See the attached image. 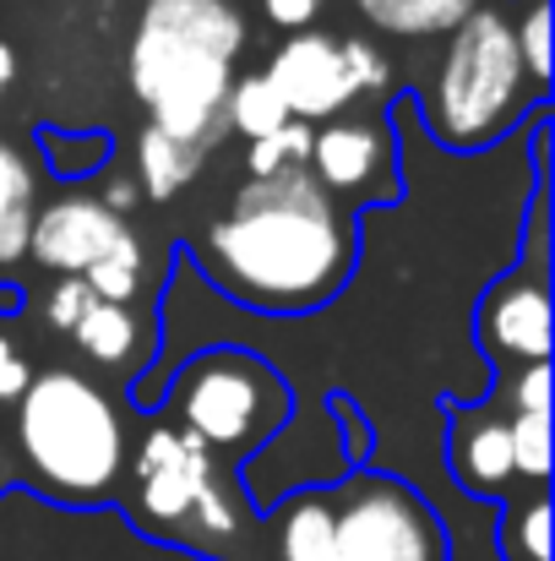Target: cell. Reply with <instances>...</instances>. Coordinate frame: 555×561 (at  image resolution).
<instances>
[{
    "label": "cell",
    "instance_id": "ac0fdd59",
    "mask_svg": "<svg viewBox=\"0 0 555 561\" xmlns=\"http://www.w3.org/2000/svg\"><path fill=\"white\" fill-rule=\"evenodd\" d=\"M284 121H289V110L278 104V93L267 88V77H262V71L234 77L229 104H223V126H229V131H240L245 142H262V137H273Z\"/></svg>",
    "mask_w": 555,
    "mask_h": 561
},
{
    "label": "cell",
    "instance_id": "e0dca14e",
    "mask_svg": "<svg viewBox=\"0 0 555 561\" xmlns=\"http://www.w3.org/2000/svg\"><path fill=\"white\" fill-rule=\"evenodd\" d=\"M38 153H44V164H49L55 181H88V175H99V170L109 164L115 142H109L104 131H60V126H44V131H38Z\"/></svg>",
    "mask_w": 555,
    "mask_h": 561
},
{
    "label": "cell",
    "instance_id": "1f68e13d",
    "mask_svg": "<svg viewBox=\"0 0 555 561\" xmlns=\"http://www.w3.org/2000/svg\"><path fill=\"white\" fill-rule=\"evenodd\" d=\"M16 306H22V295H16V289H11V284H0V317H11V311H16Z\"/></svg>",
    "mask_w": 555,
    "mask_h": 561
},
{
    "label": "cell",
    "instance_id": "44dd1931",
    "mask_svg": "<svg viewBox=\"0 0 555 561\" xmlns=\"http://www.w3.org/2000/svg\"><path fill=\"white\" fill-rule=\"evenodd\" d=\"M507 447H512V474L529 491L551 485V414H512L507 420Z\"/></svg>",
    "mask_w": 555,
    "mask_h": 561
},
{
    "label": "cell",
    "instance_id": "f1b7e54d",
    "mask_svg": "<svg viewBox=\"0 0 555 561\" xmlns=\"http://www.w3.org/2000/svg\"><path fill=\"white\" fill-rule=\"evenodd\" d=\"M278 170H289V164H284L278 137H262V142H251V148H245V175H251V181H267V175H278Z\"/></svg>",
    "mask_w": 555,
    "mask_h": 561
},
{
    "label": "cell",
    "instance_id": "cb8c5ba5",
    "mask_svg": "<svg viewBox=\"0 0 555 561\" xmlns=\"http://www.w3.org/2000/svg\"><path fill=\"white\" fill-rule=\"evenodd\" d=\"M16 207H33V164L11 142H0V218Z\"/></svg>",
    "mask_w": 555,
    "mask_h": 561
},
{
    "label": "cell",
    "instance_id": "6da1fadb",
    "mask_svg": "<svg viewBox=\"0 0 555 561\" xmlns=\"http://www.w3.org/2000/svg\"><path fill=\"white\" fill-rule=\"evenodd\" d=\"M185 256L234 306L294 322L333 306L360 273V213L327 196L311 170H278L234 191Z\"/></svg>",
    "mask_w": 555,
    "mask_h": 561
},
{
    "label": "cell",
    "instance_id": "8fae6325",
    "mask_svg": "<svg viewBox=\"0 0 555 561\" xmlns=\"http://www.w3.org/2000/svg\"><path fill=\"white\" fill-rule=\"evenodd\" d=\"M131 224L115 218L99 196H60L49 202L38 218H33V234H27V256L49 273H66V278H82L88 267H99L120 234Z\"/></svg>",
    "mask_w": 555,
    "mask_h": 561
},
{
    "label": "cell",
    "instance_id": "277c9868",
    "mask_svg": "<svg viewBox=\"0 0 555 561\" xmlns=\"http://www.w3.org/2000/svg\"><path fill=\"white\" fill-rule=\"evenodd\" d=\"M540 104H551V99L534 93V82L518 60L512 16L490 0L474 5L447 33L430 93H414V115H419L425 137L447 153L496 148L507 131H523V121Z\"/></svg>",
    "mask_w": 555,
    "mask_h": 561
},
{
    "label": "cell",
    "instance_id": "603a6c76",
    "mask_svg": "<svg viewBox=\"0 0 555 561\" xmlns=\"http://www.w3.org/2000/svg\"><path fill=\"white\" fill-rule=\"evenodd\" d=\"M93 306H99V295L88 289V278H60V284H55V295H49V328L77 333V322H82Z\"/></svg>",
    "mask_w": 555,
    "mask_h": 561
},
{
    "label": "cell",
    "instance_id": "d6a6232c",
    "mask_svg": "<svg viewBox=\"0 0 555 561\" xmlns=\"http://www.w3.org/2000/svg\"><path fill=\"white\" fill-rule=\"evenodd\" d=\"M370 5H375V0H360V11H370Z\"/></svg>",
    "mask_w": 555,
    "mask_h": 561
},
{
    "label": "cell",
    "instance_id": "7402d4cb",
    "mask_svg": "<svg viewBox=\"0 0 555 561\" xmlns=\"http://www.w3.org/2000/svg\"><path fill=\"white\" fill-rule=\"evenodd\" d=\"M338 55H344V77H349L355 93H386V88H392V66H386V55H381L375 44L344 38Z\"/></svg>",
    "mask_w": 555,
    "mask_h": 561
},
{
    "label": "cell",
    "instance_id": "f546056e",
    "mask_svg": "<svg viewBox=\"0 0 555 561\" xmlns=\"http://www.w3.org/2000/svg\"><path fill=\"white\" fill-rule=\"evenodd\" d=\"M99 202H104V207H109L115 218H126V213H131V207L142 202V191L131 186V181H109V186H104V196H99Z\"/></svg>",
    "mask_w": 555,
    "mask_h": 561
},
{
    "label": "cell",
    "instance_id": "3957f363",
    "mask_svg": "<svg viewBox=\"0 0 555 561\" xmlns=\"http://www.w3.org/2000/svg\"><path fill=\"white\" fill-rule=\"evenodd\" d=\"M16 447L38 491L66 507H109L131 463L115 398L71 366H49L22 387Z\"/></svg>",
    "mask_w": 555,
    "mask_h": 561
},
{
    "label": "cell",
    "instance_id": "9c48e42d",
    "mask_svg": "<svg viewBox=\"0 0 555 561\" xmlns=\"http://www.w3.org/2000/svg\"><path fill=\"white\" fill-rule=\"evenodd\" d=\"M267 88L278 93V104L289 110V121H338L349 104H355V88L344 77V55H338V38L305 27V33H289L273 60H267Z\"/></svg>",
    "mask_w": 555,
    "mask_h": 561
},
{
    "label": "cell",
    "instance_id": "d4e9b609",
    "mask_svg": "<svg viewBox=\"0 0 555 561\" xmlns=\"http://www.w3.org/2000/svg\"><path fill=\"white\" fill-rule=\"evenodd\" d=\"M27 234H33V207H16L0 218V267H16L27 256Z\"/></svg>",
    "mask_w": 555,
    "mask_h": 561
},
{
    "label": "cell",
    "instance_id": "9a60e30c",
    "mask_svg": "<svg viewBox=\"0 0 555 561\" xmlns=\"http://www.w3.org/2000/svg\"><path fill=\"white\" fill-rule=\"evenodd\" d=\"M474 5H485V0H375L366 16L381 27V33L430 38V33H452Z\"/></svg>",
    "mask_w": 555,
    "mask_h": 561
},
{
    "label": "cell",
    "instance_id": "7c38bea8",
    "mask_svg": "<svg viewBox=\"0 0 555 561\" xmlns=\"http://www.w3.org/2000/svg\"><path fill=\"white\" fill-rule=\"evenodd\" d=\"M262 518L273 529L267 535V561H338L327 491H294L278 507H267Z\"/></svg>",
    "mask_w": 555,
    "mask_h": 561
},
{
    "label": "cell",
    "instance_id": "484cf974",
    "mask_svg": "<svg viewBox=\"0 0 555 561\" xmlns=\"http://www.w3.org/2000/svg\"><path fill=\"white\" fill-rule=\"evenodd\" d=\"M273 137H278V148H284V164H289V170H305V164H311L316 126H305V121H284Z\"/></svg>",
    "mask_w": 555,
    "mask_h": 561
},
{
    "label": "cell",
    "instance_id": "d6986e66",
    "mask_svg": "<svg viewBox=\"0 0 555 561\" xmlns=\"http://www.w3.org/2000/svg\"><path fill=\"white\" fill-rule=\"evenodd\" d=\"M142 267H148V251H142L137 229H126L120 245H115L99 267H88L82 278H88V289L99 295V306H131L137 289H142Z\"/></svg>",
    "mask_w": 555,
    "mask_h": 561
},
{
    "label": "cell",
    "instance_id": "8992f818",
    "mask_svg": "<svg viewBox=\"0 0 555 561\" xmlns=\"http://www.w3.org/2000/svg\"><path fill=\"white\" fill-rule=\"evenodd\" d=\"M126 469L137 474V507L131 513L148 535L207 551V557H223V546L245 535L251 507H245L240 485L212 463L201 436L164 420L142 436V447Z\"/></svg>",
    "mask_w": 555,
    "mask_h": 561
},
{
    "label": "cell",
    "instance_id": "2e32d148",
    "mask_svg": "<svg viewBox=\"0 0 555 561\" xmlns=\"http://www.w3.org/2000/svg\"><path fill=\"white\" fill-rule=\"evenodd\" d=\"M496 535L507 561H551V496L529 491L523 502H507L496 513Z\"/></svg>",
    "mask_w": 555,
    "mask_h": 561
},
{
    "label": "cell",
    "instance_id": "ba28073f",
    "mask_svg": "<svg viewBox=\"0 0 555 561\" xmlns=\"http://www.w3.org/2000/svg\"><path fill=\"white\" fill-rule=\"evenodd\" d=\"M507 420H512V409H507V398H501L496 387H490V398H479V403H452V409H447V442H441L447 474H452V485H458L463 496H474V502H485V507L518 496V491H512L518 474H512Z\"/></svg>",
    "mask_w": 555,
    "mask_h": 561
},
{
    "label": "cell",
    "instance_id": "30bf717a",
    "mask_svg": "<svg viewBox=\"0 0 555 561\" xmlns=\"http://www.w3.org/2000/svg\"><path fill=\"white\" fill-rule=\"evenodd\" d=\"M397 159V142H392V126H386V115H381V126L375 121H333V126H322L316 131V142H311V181L327 191V196H338V202H355V196H366V207H397V196L392 191H381V164H392Z\"/></svg>",
    "mask_w": 555,
    "mask_h": 561
},
{
    "label": "cell",
    "instance_id": "52a82bcc",
    "mask_svg": "<svg viewBox=\"0 0 555 561\" xmlns=\"http://www.w3.org/2000/svg\"><path fill=\"white\" fill-rule=\"evenodd\" d=\"M338 561H452L441 507L392 469H349L327 485Z\"/></svg>",
    "mask_w": 555,
    "mask_h": 561
},
{
    "label": "cell",
    "instance_id": "4fadbf2b",
    "mask_svg": "<svg viewBox=\"0 0 555 561\" xmlns=\"http://www.w3.org/2000/svg\"><path fill=\"white\" fill-rule=\"evenodd\" d=\"M71 339L99 366H142V350H148V328H142V317L131 306H93L77 322Z\"/></svg>",
    "mask_w": 555,
    "mask_h": 561
},
{
    "label": "cell",
    "instance_id": "4dcf8cb0",
    "mask_svg": "<svg viewBox=\"0 0 555 561\" xmlns=\"http://www.w3.org/2000/svg\"><path fill=\"white\" fill-rule=\"evenodd\" d=\"M11 77H16V49H11V44L0 38V88H5Z\"/></svg>",
    "mask_w": 555,
    "mask_h": 561
},
{
    "label": "cell",
    "instance_id": "83f0119b",
    "mask_svg": "<svg viewBox=\"0 0 555 561\" xmlns=\"http://www.w3.org/2000/svg\"><path fill=\"white\" fill-rule=\"evenodd\" d=\"M27 381H33L27 360L16 355V344H11V339H0V403H16Z\"/></svg>",
    "mask_w": 555,
    "mask_h": 561
},
{
    "label": "cell",
    "instance_id": "ffe728a7",
    "mask_svg": "<svg viewBox=\"0 0 555 561\" xmlns=\"http://www.w3.org/2000/svg\"><path fill=\"white\" fill-rule=\"evenodd\" d=\"M518 11H507L512 16V38H518V60H523V71H529V82H534V93L540 99H551V0H512Z\"/></svg>",
    "mask_w": 555,
    "mask_h": 561
},
{
    "label": "cell",
    "instance_id": "7a4b0ae2",
    "mask_svg": "<svg viewBox=\"0 0 555 561\" xmlns=\"http://www.w3.org/2000/svg\"><path fill=\"white\" fill-rule=\"evenodd\" d=\"M240 49L245 16L234 11V0H148L126 60L148 126L212 153L229 137L223 104L234 88Z\"/></svg>",
    "mask_w": 555,
    "mask_h": 561
},
{
    "label": "cell",
    "instance_id": "836d02e7",
    "mask_svg": "<svg viewBox=\"0 0 555 561\" xmlns=\"http://www.w3.org/2000/svg\"><path fill=\"white\" fill-rule=\"evenodd\" d=\"M0 485H5V463H0Z\"/></svg>",
    "mask_w": 555,
    "mask_h": 561
},
{
    "label": "cell",
    "instance_id": "5b68a950",
    "mask_svg": "<svg viewBox=\"0 0 555 561\" xmlns=\"http://www.w3.org/2000/svg\"><path fill=\"white\" fill-rule=\"evenodd\" d=\"M159 409H175L181 431L201 436L212 463L229 458V474H240V463H251L294 420V381L262 350H190L170 376Z\"/></svg>",
    "mask_w": 555,
    "mask_h": 561
},
{
    "label": "cell",
    "instance_id": "4316f807",
    "mask_svg": "<svg viewBox=\"0 0 555 561\" xmlns=\"http://www.w3.org/2000/svg\"><path fill=\"white\" fill-rule=\"evenodd\" d=\"M262 11H267V22H278V27H289V33H305V27L316 22L322 0H262Z\"/></svg>",
    "mask_w": 555,
    "mask_h": 561
},
{
    "label": "cell",
    "instance_id": "5bb4252c",
    "mask_svg": "<svg viewBox=\"0 0 555 561\" xmlns=\"http://www.w3.org/2000/svg\"><path fill=\"white\" fill-rule=\"evenodd\" d=\"M207 164V153L201 148H190V142H175V137H164V131H142L137 137V175H142V196H153V202H175L190 181H196V170Z\"/></svg>",
    "mask_w": 555,
    "mask_h": 561
}]
</instances>
